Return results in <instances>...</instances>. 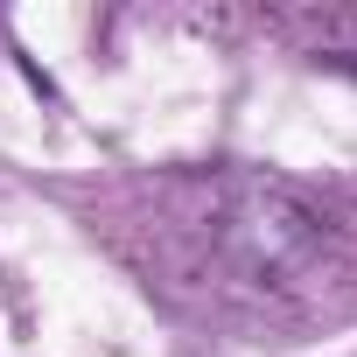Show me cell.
<instances>
[{"instance_id": "6da1fadb", "label": "cell", "mask_w": 357, "mask_h": 357, "mask_svg": "<svg viewBox=\"0 0 357 357\" xmlns=\"http://www.w3.org/2000/svg\"><path fill=\"white\" fill-rule=\"evenodd\" d=\"M197 211L183 218L218 294L245 308H308L343 280V245L329 218L273 175H211L190 190Z\"/></svg>"}, {"instance_id": "7a4b0ae2", "label": "cell", "mask_w": 357, "mask_h": 357, "mask_svg": "<svg viewBox=\"0 0 357 357\" xmlns=\"http://www.w3.org/2000/svg\"><path fill=\"white\" fill-rule=\"evenodd\" d=\"M322 63H329V70H350V77H357V50H336V56H322Z\"/></svg>"}]
</instances>
